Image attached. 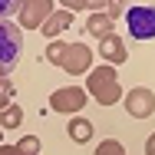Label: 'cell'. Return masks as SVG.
<instances>
[{
    "mask_svg": "<svg viewBox=\"0 0 155 155\" xmlns=\"http://www.w3.org/2000/svg\"><path fill=\"white\" fill-rule=\"evenodd\" d=\"M46 60L50 66H56L69 76H79V73H89L93 69V50L86 43H66V40H53L46 46Z\"/></svg>",
    "mask_w": 155,
    "mask_h": 155,
    "instance_id": "6da1fadb",
    "label": "cell"
},
{
    "mask_svg": "<svg viewBox=\"0 0 155 155\" xmlns=\"http://www.w3.org/2000/svg\"><path fill=\"white\" fill-rule=\"evenodd\" d=\"M86 96H93L99 106L122 102L125 93H122V86H119V73L112 66H106V63L99 69H89V76H86Z\"/></svg>",
    "mask_w": 155,
    "mask_h": 155,
    "instance_id": "7a4b0ae2",
    "label": "cell"
},
{
    "mask_svg": "<svg viewBox=\"0 0 155 155\" xmlns=\"http://www.w3.org/2000/svg\"><path fill=\"white\" fill-rule=\"evenodd\" d=\"M23 53V30L10 20H0V79L10 76V69H17Z\"/></svg>",
    "mask_w": 155,
    "mask_h": 155,
    "instance_id": "3957f363",
    "label": "cell"
},
{
    "mask_svg": "<svg viewBox=\"0 0 155 155\" xmlns=\"http://www.w3.org/2000/svg\"><path fill=\"white\" fill-rule=\"evenodd\" d=\"M125 23H129V36L132 40H155V7L139 3L125 10Z\"/></svg>",
    "mask_w": 155,
    "mask_h": 155,
    "instance_id": "277c9868",
    "label": "cell"
},
{
    "mask_svg": "<svg viewBox=\"0 0 155 155\" xmlns=\"http://www.w3.org/2000/svg\"><path fill=\"white\" fill-rule=\"evenodd\" d=\"M17 13H20L17 20L23 30H43V23L56 13V7H53V0H23Z\"/></svg>",
    "mask_w": 155,
    "mask_h": 155,
    "instance_id": "5b68a950",
    "label": "cell"
},
{
    "mask_svg": "<svg viewBox=\"0 0 155 155\" xmlns=\"http://www.w3.org/2000/svg\"><path fill=\"white\" fill-rule=\"evenodd\" d=\"M86 89H79V86H63V89H56V93L50 96V109L53 112H63V116H79V109L86 106Z\"/></svg>",
    "mask_w": 155,
    "mask_h": 155,
    "instance_id": "8992f818",
    "label": "cell"
},
{
    "mask_svg": "<svg viewBox=\"0 0 155 155\" xmlns=\"http://www.w3.org/2000/svg\"><path fill=\"white\" fill-rule=\"evenodd\" d=\"M122 106L132 119H149V116H155V93L145 89V86H135V89L125 93Z\"/></svg>",
    "mask_w": 155,
    "mask_h": 155,
    "instance_id": "52a82bcc",
    "label": "cell"
},
{
    "mask_svg": "<svg viewBox=\"0 0 155 155\" xmlns=\"http://www.w3.org/2000/svg\"><path fill=\"white\" fill-rule=\"evenodd\" d=\"M99 60L106 63V66H122L125 60H129V46H125L122 36H106L102 43H99Z\"/></svg>",
    "mask_w": 155,
    "mask_h": 155,
    "instance_id": "ba28073f",
    "label": "cell"
},
{
    "mask_svg": "<svg viewBox=\"0 0 155 155\" xmlns=\"http://www.w3.org/2000/svg\"><path fill=\"white\" fill-rule=\"evenodd\" d=\"M69 27H73V13H69V10H56V13L43 23V36H46V40H56V36H60L63 30H69Z\"/></svg>",
    "mask_w": 155,
    "mask_h": 155,
    "instance_id": "9c48e42d",
    "label": "cell"
},
{
    "mask_svg": "<svg viewBox=\"0 0 155 155\" xmlns=\"http://www.w3.org/2000/svg\"><path fill=\"white\" fill-rule=\"evenodd\" d=\"M66 135H69L73 142H89V139H93V122H89L86 116H73V119L66 122Z\"/></svg>",
    "mask_w": 155,
    "mask_h": 155,
    "instance_id": "30bf717a",
    "label": "cell"
},
{
    "mask_svg": "<svg viewBox=\"0 0 155 155\" xmlns=\"http://www.w3.org/2000/svg\"><path fill=\"white\" fill-rule=\"evenodd\" d=\"M86 33L96 36V40L102 43L106 36H112V17H106V13H93V17L86 20Z\"/></svg>",
    "mask_w": 155,
    "mask_h": 155,
    "instance_id": "8fae6325",
    "label": "cell"
},
{
    "mask_svg": "<svg viewBox=\"0 0 155 155\" xmlns=\"http://www.w3.org/2000/svg\"><path fill=\"white\" fill-rule=\"evenodd\" d=\"M23 122V106H7V109H0V129H17V125Z\"/></svg>",
    "mask_w": 155,
    "mask_h": 155,
    "instance_id": "7c38bea8",
    "label": "cell"
},
{
    "mask_svg": "<svg viewBox=\"0 0 155 155\" xmlns=\"http://www.w3.org/2000/svg\"><path fill=\"white\" fill-rule=\"evenodd\" d=\"M93 155H125V149H122V142H116V139H102Z\"/></svg>",
    "mask_w": 155,
    "mask_h": 155,
    "instance_id": "4fadbf2b",
    "label": "cell"
},
{
    "mask_svg": "<svg viewBox=\"0 0 155 155\" xmlns=\"http://www.w3.org/2000/svg\"><path fill=\"white\" fill-rule=\"evenodd\" d=\"M17 149H20V155H36L40 152V139H36V135H23V139L17 142Z\"/></svg>",
    "mask_w": 155,
    "mask_h": 155,
    "instance_id": "5bb4252c",
    "label": "cell"
},
{
    "mask_svg": "<svg viewBox=\"0 0 155 155\" xmlns=\"http://www.w3.org/2000/svg\"><path fill=\"white\" fill-rule=\"evenodd\" d=\"M13 83L10 79H0V109H7V106H13Z\"/></svg>",
    "mask_w": 155,
    "mask_h": 155,
    "instance_id": "9a60e30c",
    "label": "cell"
},
{
    "mask_svg": "<svg viewBox=\"0 0 155 155\" xmlns=\"http://www.w3.org/2000/svg\"><path fill=\"white\" fill-rule=\"evenodd\" d=\"M13 10H20L17 0H0V17H3V13H13Z\"/></svg>",
    "mask_w": 155,
    "mask_h": 155,
    "instance_id": "2e32d148",
    "label": "cell"
},
{
    "mask_svg": "<svg viewBox=\"0 0 155 155\" xmlns=\"http://www.w3.org/2000/svg\"><path fill=\"white\" fill-rule=\"evenodd\" d=\"M145 155H155V132L145 139Z\"/></svg>",
    "mask_w": 155,
    "mask_h": 155,
    "instance_id": "e0dca14e",
    "label": "cell"
},
{
    "mask_svg": "<svg viewBox=\"0 0 155 155\" xmlns=\"http://www.w3.org/2000/svg\"><path fill=\"white\" fill-rule=\"evenodd\" d=\"M0 155H20L17 145H0Z\"/></svg>",
    "mask_w": 155,
    "mask_h": 155,
    "instance_id": "ac0fdd59",
    "label": "cell"
},
{
    "mask_svg": "<svg viewBox=\"0 0 155 155\" xmlns=\"http://www.w3.org/2000/svg\"><path fill=\"white\" fill-rule=\"evenodd\" d=\"M0 145H3V129H0Z\"/></svg>",
    "mask_w": 155,
    "mask_h": 155,
    "instance_id": "d6986e66",
    "label": "cell"
}]
</instances>
